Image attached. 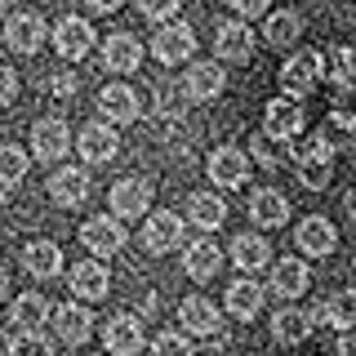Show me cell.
Here are the masks:
<instances>
[{
	"mask_svg": "<svg viewBox=\"0 0 356 356\" xmlns=\"http://www.w3.org/2000/svg\"><path fill=\"white\" fill-rule=\"evenodd\" d=\"M187 98H196V103H209V98L222 94V85H227V72H222L218 63H192V72H187Z\"/></svg>",
	"mask_w": 356,
	"mask_h": 356,
	"instance_id": "obj_23",
	"label": "cell"
},
{
	"mask_svg": "<svg viewBox=\"0 0 356 356\" xmlns=\"http://www.w3.org/2000/svg\"><path fill=\"white\" fill-rule=\"evenodd\" d=\"M152 103L161 116H178L187 111V85H174V81H156L152 85Z\"/></svg>",
	"mask_w": 356,
	"mask_h": 356,
	"instance_id": "obj_34",
	"label": "cell"
},
{
	"mask_svg": "<svg viewBox=\"0 0 356 356\" xmlns=\"http://www.w3.org/2000/svg\"><path fill=\"white\" fill-rule=\"evenodd\" d=\"M9 352H14V339H9V334L0 330V356H9Z\"/></svg>",
	"mask_w": 356,
	"mask_h": 356,
	"instance_id": "obj_48",
	"label": "cell"
},
{
	"mask_svg": "<svg viewBox=\"0 0 356 356\" xmlns=\"http://www.w3.org/2000/svg\"><path fill=\"white\" fill-rule=\"evenodd\" d=\"M222 267V250L214 241H192L187 245V276L192 281H214Z\"/></svg>",
	"mask_w": 356,
	"mask_h": 356,
	"instance_id": "obj_29",
	"label": "cell"
},
{
	"mask_svg": "<svg viewBox=\"0 0 356 356\" xmlns=\"http://www.w3.org/2000/svg\"><path fill=\"white\" fill-rule=\"evenodd\" d=\"M89 9H94V14H116L120 5H125V0H85Z\"/></svg>",
	"mask_w": 356,
	"mask_h": 356,
	"instance_id": "obj_45",
	"label": "cell"
},
{
	"mask_svg": "<svg viewBox=\"0 0 356 356\" xmlns=\"http://www.w3.org/2000/svg\"><path fill=\"white\" fill-rule=\"evenodd\" d=\"M321 72H325V58H321L316 49H303V54H294V58H285L281 67V89H285V98H303L312 94V89L321 85Z\"/></svg>",
	"mask_w": 356,
	"mask_h": 356,
	"instance_id": "obj_2",
	"label": "cell"
},
{
	"mask_svg": "<svg viewBox=\"0 0 356 356\" xmlns=\"http://www.w3.org/2000/svg\"><path fill=\"white\" fill-rule=\"evenodd\" d=\"M14 94H18V76L9 72V67H0V107L14 103Z\"/></svg>",
	"mask_w": 356,
	"mask_h": 356,
	"instance_id": "obj_41",
	"label": "cell"
},
{
	"mask_svg": "<svg viewBox=\"0 0 356 356\" xmlns=\"http://www.w3.org/2000/svg\"><path fill=\"white\" fill-rule=\"evenodd\" d=\"M44 18L40 14H31V9H22V14H14L5 22V44L9 49H18V54H36L40 44H44Z\"/></svg>",
	"mask_w": 356,
	"mask_h": 356,
	"instance_id": "obj_12",
	"label": "cell"
},
{
	"mask_svg": "<svg viewBox=\"0 0 356 356\" xmlns=\"http://www.w3.org/2000/svg\"><path fill=\"white\" fill-rule=\"evenodd\" d=\"M178 5H183V0H138L143 18H152V22H170L178 14Z\"/></svg>",
	"mask_w": 356,
	"mask_h": 356,
	"instance_id": "obj_39",
	"label": "cell"
},
{
	"mask_svg": "<svg viewBox=\"0 0 356 356\" xmlns=\"http://www.w3.org/2000/svg\"><path fill=\"white\" fill-rule=\"evenodd\" d=\"M0 14H5V0H0Z\"/></svg>",
	"mask_w": 356,
	"mask_h": 356,
	"instance_id": "obj_51",
	"label": "cell"
},
{
	"mask_svg": "<svg viewBox=\"0 0 356 356\" xmlns=\"http://www.w3.org/2000/svg\"><path fill=\"white\" fill-rule=\"evenodd\" d=\"M254 156H259V161H263V165H276V161H281V152H276V143H272V138H263V143H254Z\"/></svg>",
	"mask_w": 356,
	"mask_h": 356,
	"instance_id": "obj_44",
	"label": "cell"
},
{
	"mask_svg": "<svg viewBox=\"0 0 356 356\" xmlns=\"http://www.w3.org/2000/svg\"><path fill=\"white\" fill-rule=\"evenodd\" d=\"M76 147H81V156L89 165H107L111 156H116V129L103 125V120H89V125H81Z\"/></svg>",
	"mask_w": 356,
	"mask_h": 356,
	"instance_id": "obj_19",
	"label": "cell"
},
{
	"mask_svg": "<svg viewBox=\"0 0 356 356\" xmlns=\"http://www.w3.org/2000/svg\"><path fill=\"white\" fill-rule=\"evenodd\" d=\"M138 63H143V44L134 40L129 31L107 36V44H103V67H107V72H134Z\"/></svg>",
	"mask_w": 356,
	"mask_h": 356,
	"instance_id": "obj_25",
	"label": "cell"
},
{
	"mask_svg": "<svg viewBox=\"0 0 356 356\" xmlns=\"http://www.w3.org/2000/svg\"><path fill=\"white\" fill-rule=\"evenodd\" d=\"M81 241H85V250H94V259H116L125 250L129 232L116 214H98V218L81 222Z\"/></svg>",
	"mask_w": 356,
	"mask_h": 356,
	"instance_id": "obj_3",
	"label": "cell"
},
{
	"mask_svg": "<svg viewBox=\"0 0 356 356\" xmlns=\"http://www.w3.org/2000/svg\"><path fill=\"white\" fill-rule=\"evenodd\" d=\"M330 170H334V147L325 134H312L303 147L294 152V174L303 178V187L312 192H321V187H330Z\"/></svg>",
	"mask_w": 356,
	"mask_h": 356,
	"instance_id": "obj_1",
	"label": "cell"
},
{
	"mask_svg": "<svg viewBox=\"0 0 356 356\" xmlns=\"http://www.w3.org/2000/svg\"><path fill=\"white\" fill-rule=\"evenodd\" d=\"M49 89H54L58 98H72V94H76V76H72V72H58V76L49 81Z\"/></svg>",
	"mask_w": 356,
	"mask_h": 356,
	"instance_id": "obj_42",
	"label": "cell"
},
{
	"mask_svg": "<svg viewBox=\"0 0 356 356\" xmlns=\"http://www.w3.org/2000/svg\"><path fill=\"white\" fill-rule=\"evenodd\" d=\"M209 178H214L218 187H245V178H250V156L241 147H218L209 156Z\"/></svg>",
	"mask_w": 356,
	"mask_h": 356,
	"instance_id": "obj_17",
	"label": "cell"
},
{
	"mask_svg": "<svg viewBox=\"0 0 356 356\" xmlns=\"http://www.w3.org/2000/svg\"><path fill=\"white\" fill-rule=\"evenodd\" d=\"M214 54H218L222 63H250V54H254V31L245 27V22H218Z\"/></svg>",
	"mask_w": 356,
	"mask_h": 356,
	"instance_id": "obj_18",
	"label": "cell"
},
{
	"mask_svg": "<svg viewBox=\"0 0 356 356\" xmlns=\"http://www.w3.org/2000/svg\"><path fill=\"white\" fill-rule=\"evenodd\" d=\"M187 218H192L200 232H214V227H222V218H227V205H222V196L192 192L187 196Z\"/></svg>",
	"mask_w": 356,
	"mask_h": 356,
	"instance_id": "obj_30",
	"label": "cell"
},
{
	"mask_svg": "<svg viewBox=\"0 0 356 356\" xmlns=\"http://www.w3.org/2000/svg\"><path fill=\"white\" fill-rule=\"evenodd\" d=\"M312 325H330V330H352L356 325V289H339L325 303H316L307 312Z\"/></svg>",
	"mask_w": 356,
	"mask_h": 356,
	"instance_id": "obj_13",
	"label": "cell"
},
{
	"mask_svg": "<svg viewBox=\"0 0 356 356\" xmlns=\"http://www.w3.org/2000/svg\"><path fill=\"white\" fill-rule=\"evenodd\" d=\"M227 5H232V9H236V14H241V18H259V14H263V9H267V0H227Z\"/></svg>",
	"mask_w": 356,
	"mask_h": 356,
	"instance_id": "obj_43",
	"label": "cell"
},
{
	"mask_svg": "<svg viewBox=\"0 0 356 356\" xmlns=\"http://www.w3.org/2000/svg\"><path fill=\"white\" fill-rule=\"evenodd\" d=\"M330 120H334L339 129H352V125H356V89H339V94H334Z\"/></svg>",
	"mask_w": 356,
	"mask_h": 356,
	"instance_id": "obj_38",
	"label": "cell"
},
{
	"mask_svg": "<svg viewBox=\"0 0 356 356\" xmlns=\"http://www.w3.org/2000/svg\"><path fill=\"white\" fill-rule=\"evenodd\" d=\"M27 178V152L22 147H0V187H18Z\"/></svg>",
	"mask_w": 356,
	"mask_h": 356,
	"instance_id": "obj_35",
	"label": "cell"
},
{
	"mask_svg": "<svg viewBox=\"0 0 356 356\" xmlns=\"http://www.w3.org/2000/svg\"><path fill=\"white\" fill-rule=\"evenodd\" d=\"M54 334L67 343V348H85L89 343V334H94V316L81 307V303H63V307H54Z\"/></svg>",
	"mask_w": 356,
	"mask_h": 356,
	"instance_id": "obj_10",
	"label": "cell"
},
{
	"mask_svg": "<svg viewBox=\"0 0 356 356\" xmlns=\"http://www.w3.org/2000/svg\"><path fill=\"white\" fill-rule=\"evenodd\" d=\"M9 356H54V352H49V343H44V339L18 334V339H14V352H9Z\"/></svg>",
	"mask_w": 356,
	"mask_h": 356,
	"instance_id": "obj_40",
	"label": "cell"
},
{
	"mask_svg": "<svg viewBox=\"0 0 356 356\" xmlns=\"http://www.w3.org/2000/svg\"><path fill=\"white\" fill-rule=\"evenodd\" d=\"M31 147H36L40 161L54 165V161H63V156L76 147V138H72V129H67L63 116H44V120L31 125Z\"/></svg>",
	"mask_w": 356,
	"mask_h": 356,
	"instance_id": "obj_4",
	"label": "cell"
},
{
	"mask_svg": "<svg viewBox=\"0 0 356 356\" xmlns=\"http://www.w3.org/2000/svg\"><path fill=\"white\" fill-rule=\"evenodd\" d=\"M294 245L307 254V259H325V254H334V245H339V227H334L330 218H321V214H312L298 222V232H294Z\"/></svg>",
	"mask_w": 356,
	"mask_h": 356,
	"instance_id": "obj_8",
	"label": "cell"
},
{
	"mask_svg": "<svg viewBox=\"0 0 356 356\" xmlns=\"http://www.w3.org/2000/svg\"><path fill=\"white\" fill-rule=\"evenodd\" d=\"M152 209V183L147 178H116V187H111V214L120 222L125 218H138Z\"/></svg>",
	"mask_w": 356,
	"mask_h": 356,
	"instance_id": "obj_7",
	"label": "cell"
},
{
	"mask_svg": "<svg viewBox=\"0 0 356 356\" xmlns=\"http://www.w3.org/2000/svg\"><path fill=\"white\" fill-rule=\"evenodd\" d=\"M334 356H356V334H348V339H339V352Z\"/></svg>",
	"mask_w": 356,
	"mask_h": 356,
	"instance_id": "obj_46",
	"label": "cell"
},
{
	"mask_svg": "<svg viewBox=\"0 0 356 356\" xmlns=\"http://www.w3.org/2000/svg\"><path fill=\"white\" fill-rule=\"evenodd\" d=\"M298 31H303V22H298L294 9H285V14H272L263 27V40L272 44V49H289V44L298 40Z\"/></svg>",
	"mask_w": 356,
	"mask_h": 356,
	"instance_id": "obj_32",
	"label": "cell"
},
{
	"mask_svg": "<svg viewBox=\"0 0 356 356\" xmlns=\"http://www.w3.org/2000/svg\"><path fill=\"white\" fill-rule=\"evenodd\" d=\"M152 356H196V352H192V339H187V334L165 330V334L152 339Z\"/></svg>",
	"mask_w": 356,
	"mask_h": 356,
	"instance_id": "obj_37",
	"label": "cell"
},
{
	"mask_svg": "<svg viewBox=\"0 0 356 356\" xmlns=\"http://www.w3.org/2000/svg\"><path fill=\"white\" fill-rule=\"evenodd\" d=\"M289 214V200L276 192V187H259V192L250 196V218L259 222V227H281Z\"/></svg>",
	"mask_w": 356,
	"mask_h": 356,
	"instance_id": "obj_26",
	"label": "cell"
},
{
	"mask_svg": "<svg viewBox=\"0 0 356 356\" xmlns=\"http://www.w3.org/2000/svg\"><path fill=\"white\" fill-rule=\"evenodd\" d=\"M267 303V289L259 281H236V285H227V312L232 316H241V321H250V316H259Z\"/></svg>",
	"mask_w": 356,
	"mask_h": 356,
	"instance_id": "obj_28",
	"label": "cell"
},
{
	"mask_svg": "<svg viewBox=\"0 0 356 356\" xmlns=\"http://www.w3.org/2000/svg\"><path fill=\"white\" fill-rule=\"evenodd\" d=\"M103 343H107L111 356H134V352H143V321L129 316V312L111 316L107 330H103Z\"/></svg>",
	"mask_w": 356,
	"mask_h": 356,
	"instance_id": "obj_15",
	"label": "cell"
},
{
	"mask_svg": "<svg viewBox=\"0 0 356 356\" xmlns=\"http://www.w3.org/2000/svg\"><path fill=\"white\" fill-rule=\"evenodd\" d=\"M178 321H183V334H187V339H192V334L209 339V334H218V325H222L218 307L209 303V298H200V294H192V298H183V303H178Z\"/></svg>",
	"mask_w": 356,
	"mask_h": 356,
	"instance_id": "obj_14",
	"label": "cell"
},
{
	"mask_svg": "<svg viewBox=\"0 0 356 356\" xmlns=\"http://www.w3.org/2000/svg\"><path fill=\"white\" fill-rule=\"evenodd\" d=\"M307 281H312L307 263H303V259H294V254L272 267V289H276L281 298H298V294L307 289Z\"/></svg>",
	"mask_w": 356,
	"mask_h": 356,
	"instance_id": "obj_27",
	"label": "cell"
},
{
	"mask_svg": "<svg viewBox=\"0 0 356 356\" xmlns=\"http://www.w3.org/2000/svg\"><path fill=\"white\" fill-rule=\"evenodd\" d=\"M98 111H103L107 120H116V125H134L143 107H138V94H134L129 85L111 81V85H103V94H98Z\"/></svg>",
	"mask_w": 356,
	"mask_h": 356,
	"instance_id": "obj_16",
	"label": "cell"
},
{
	"mask_svg": "<svg viewBox=\"0 0 356 356\" xmlns=\"http://www.w3.org/2000/svg\"><path fill=\"white\" fill-rule=\"evenodd\" d=\"M267 259H272V245L263 236H254V232H245V236L232 241V263H236L241 272H259V267H267Z\"/></svg>",
	"mask_w": 356,
	"mask_h": 356,
	"instance_id": "obj_31",
	"label": "cell"
},
{
	"mask_svg": "<svg viewBox=\"0 0 356 356\" xmlns=\"http://www.w3.org/2000/svg\"><path fill=\"white\" fill-rule=\"evenodd\" d=\"M348 209H352V214H356V192H348Z\"/></svg>",
	"mask_w": 356,
	"mask_h": 356,
	"instance_id": "obj_49",
	"label": "cell"
},
{
	"mask_svg": "<svg viewBox=\"0 0 356 356\" xmlns=\"http://www.w3.org/2000/svg\"><path fill=\"white\" fill-rule=\"evenodd\" d=\"M307 330H312V316H307V312H298V307L276 312V321H272L276 343H303V339H307Z\"/></svg>",
	"mask_w": 356,
	"mask_h": 356,
	"instance_id": "obj_33",
	"label": "cell"
},
{
	"mask_svg": "<svg viewBox=\"0 0 356 356\" xmlns=\"http://www.w3.org/2000/svg\"><path fill=\"white\" fill-rule=\"evenodd\" d=\"M0 205H5V187H0Z\"/></svg>",
	"mask_w": 356,
	"mask_h": 356,
	"instance_id": "obj_50",
	"label": "cell"
},
{
	"mask_svg": "<svg viewBox=\"0 0 356 356\" xmlns=\"http://www.w3.org/2000/svg\"><path fill=\"white\" fill-rule=\"evenodd\" d=\"M54 49L63 54L67 63H81L89 49H94V27H89L85 18H63L58 27H54Z\"/></svg>",
	"mask_w": 356,
	"mask_h": 356,
	"instance_id": "obj_9",
	"label": "cell"
},
{
	"mask_svg": "<svg viewBox=\"0 0 356 356\" xmlns=\"http://www.w3.org/2000/svg\"><path fill=\"white\" fill-rule=\"evenodd\" d=\"M5 298H9V272L0 267V303H5Z\"/></svg>",
	"mask_w": 356,
	"mask_h": 356,
	"instance_id": "obj_47",
	"label": "cell"
},
{
	"mask_svg": "<svg viewBox=\"0 0 356 356\" xmlns=\"http://www.w3.org/2000/svg\"><path fill=\"white\" fill-rule=\"evenodd\" d=\"M22 267H27V276H36V281H49L63 267V250L54 241H31V245H22Z\"/></svg>",
	"mask_w": 356,
	"mask_h": 356,
	"instance_id": "obj_24",
	"label": "cell"
},
{
	"mask_svg": "<svg viewBox=\"0 0 356 356\" xmlns=\"http://www.w3.org/2000/svg\"><path fill=\"white\" fill-rule=\"evenodd\" d=\"M152 54H156L165 67L187 63V58L196 54V31L187 27V22H165V27L152 36Z\"/></svg>",
	"mask_w": 356,
	"mask_h": 356,
	"instance_id": "obj_5",
	"label": "cell"
},
{
	"mask_svg": "<svg viewBox=\"0 0 356 356\" xmlns=\"http://www.w3.org/2000/svg\"><path fill=\"white\" fill-rule=\"evenodd\" d=\"M298 129H303V107H298L294 98H272L267 111H263V138L289 143Z\"/></svg>",
	"mask_w": 356,
	"mask_h": 356,
	"instance_id": "obj_6",
	"label": "cell"
},
{
	"mask_svg": "<svg viewBox=\"0 0 356 356\" xmlns=\"http://www.w3.org/2000/svg\"><path fill=\"white\" fill-rule=\"evenodd\" d=\"M49 200L54 205H63V209H76V205H85L89 200V174L85 170H58L49 178Z\"/></svg>",
	"mask_w": 356,
	"mask_h": 356,
	"instance_id": "obj_20",
	"label": "cell"
},
{
	"mask_svg": "<svg viewBox=\"0 0 356 356\" xmlns=\"http://www.w3.org/2000/svg\"><path fill=\"white\" fill-rule=\"evenodd\" d=\"M107 285H111V276L98 259H85V263L72 267V294L85 298V303H98V298L107 294Z\"/></svg>",
	"mask_w": 356,
	"mask_h": 356,
	"instance_id": "obj_22",
	"label": "cell"
},
{
	"mask_svg": "<svg viewBox=\"0 0 356 356\" xmlns=\"http://www.w3.org/2000/svg\"><path fill=\"white\" fill-rule=\"evenodd\" d=\"M49 316H54V307H49V298H44V294L14 298V325H18V334L44 339V321H49Z\"/></svg>",
	"mask_w": 356,
	"mask_h": 356,
	"instance_id": "obj_21",
	"label": "cell"
},
{
	"mask_svg": "<svg viewBox=\"0 0 356 356\" xmlns=\"http://www.w3.org/2000/svg\"><path fill=\"white\" fill-rule=\"evenodd\" d=\"M330 81L339 89H356V49H334L330 54Z\"/></svg>",
	"mask_w": 356,
	"mask_h": 356,
	"instance_id": "obj_36",
	"label": "cell"
},
{
	"mask_svg": "<svg viewBox=\"0 0 356 356\" xmlns=\"http://www.w3.org/2000/svg\"><path fill=\"white\" fill-rule=\"evenodd\" d=\"M143 245H147V254H170L183 245V218L170 214V209H161V214H152L147 218V227H143Z\"/></svg>",
	"mask_w": 356,
	"mask_h": 356,
	"instance_id": "obj_11",
	"label": "cell"
}]
</instances>
